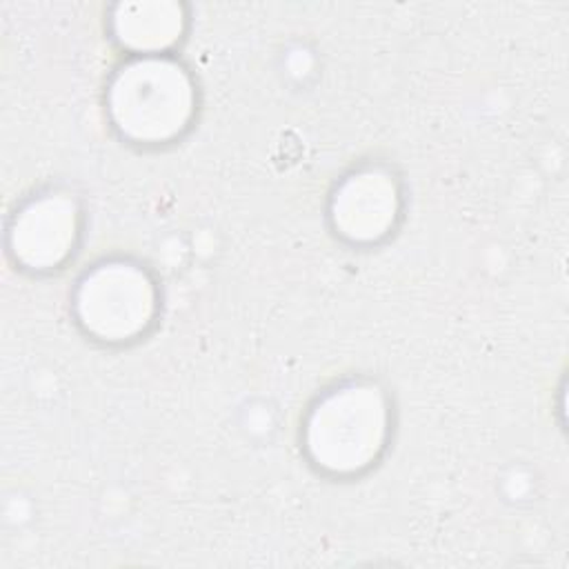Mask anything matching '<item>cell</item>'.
I'll list each match as a JSON object with an SVG mask.
<instances>
[{"mask_svg":"<svg viewBox=\"0 0 569 569\" xmlns=\"http://www.w3.org/2000/svg\"><path fill=\"white\" fill-rule=\"evenodd\" d=\"M389 436V407L380 389L347 382L327 391L305 422V449L318 469L349 476L378 460Z\"/></svg>","mask_w":569,"mask_h":569,"instance_id":"obj_1","label":"cell"},{"mask_svg":"<svg viewBox=\"0 0 569 569\" xmlns=\"http://www.w3.org/2000/svg\"><path fill=\"white\" fill-rule=\"evenodd\" d=\"M196 107L189 73L164 53L118 69L109 84L113 127L133 142H169L191 122Z\"/></svg>","mask_w":569,"mask_h":569,"instance_id":"obj_2","label":"cell"},{"mask_svg":"<svg viewBox=\"0 0 569 569\" xmlns=\"http://www.w3.org/2000/svg\"><path fill=\"white\" fill-rule=\"evenodd\" d=\"M73 307L87 333L107 342H127L153 322L156 284L133 262L104 260L78 280Z\"/></svg>","mask_w":569,"mask_h":569,"instance_id":"obj_3","label":"cell"},{"mask_svg":"<svg viewBox=\"0 0 569 569\" xmlns=\"http://www.w3.org/2000/svg\"><path fill=\"white\" fill-rule=\"evenodd\" d=\"M80 211L67 193H47L16 216L13 251L31 269H58L73 253Z\"/></svg>","mask_w":569,"mask_h":569,"instance_id":"obj_4","label":"cell"},{"mask_svg":"<svg viewBox=\"0 0 569 569\" xmlns=\"http://www.w3.org/2000/svg\"><path fill=\"white\" fill-rule=\"evenodd\" d=\"M331 216L336 229L353 242L385 236L398 216L396 180L380 169L356 171L336 189Z\"/></svg>","mask_w":569,"mask_h":569,"instance_id":"obj_5","label":"cell"}]
</instances>
